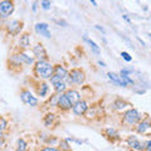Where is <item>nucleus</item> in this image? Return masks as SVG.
<instances>
[{
  "instance_id": "1",
  "label": "nucleus",
  "mask_w": 151,
  "mask_h": 151,
  "mask_svg": "<svg viewBox=\"0 0 151 151\" xmlns=\"http://www.w3.org/2000/svg\"><path fill=\"white\" fill-rule=\"evenodd\" d=\"M34 72L42 79H50L54 74V67L48 60H38L34 66Z\"/></svg>"
},
{
  "instance_id": "2",
  "label": "nucleus",
  "mask_w": 151,
  "mask_h": 151,
  "mask_svg": "<svg viewBox=\"0 0 151 151\" xmlns=\"http://www.w3.org/2000/svg\"><path fill=\"white\" fill-rule=\"evenodd\" d=\"M140 121H141V113L138 112L137 110H135V108L128 110L127 112L123 115V119H122V122L127 126L137 125Z\"/></svg>"
},
{
  "instance_id": "3",
  "label": "nucleus",
  "mask_w": 151,
  "mask_h": 151,
  "mask_svg": "<svg viewBox=\"0 0 151 151\" xmlns=\"http://www.w3.org/2000/svg\"><path fill=\"white\" fill-rule=\"evenodd\" d=\"M68 82L69 83H74V84H82L86 81V74L82 69L79 68H74L71 72H68Z\"/></svg>"
},
{
  "instance_id": "4",
  "label": "nucleus",
  "mask_w": 151,
  "mask_h": 151,
  "mask_svg": "<svg viewBox=\"0 0 151 151\" xmlns=\"http://www.w3.org/2000/svg\"><path fill=\"white\" fill-rule=\"evenodd\" d=\"M14 11V3L11 0H3L0 1V18L5 19V18L10 17Z\"/></svg>"
},
{
  "instance_id": "5",
  "label": "nucleus",
  "mask_w": 151,
  "mask_h": 151,
  "mask_svg": "<svg viewBox=\"0 0 151 151\" xmlns=\"http://www.w3.org/2000/svg\"><path fill=\"white\" fill-rule=\"evenodd\" d=\"M50 83L53 84L54 91H56L57 93H63L67 89V83L64 82V79H62V78L56 74H53V77L50 78Z\"/></svg>"
},
{
  "instance_id": "6",
  "label": "nucleus",
  "mask_w": 151,
  "mask_h": 151,
  "mask_svg": "<svg viewBox=\"0 0 151 151\" xmlns=\"http://www.w3.org/2000/svg\"><path fill=\"white\" fill-rule=\"evenodd\" d=\"M20 99H22L25 105L32 106V107H35V106L38 105V98H35L34 96L30 93V91H28V89H24L20 92Z\"/></svg>"
},
{
  "instance_id": "7",
  "label": "nucleus",
  "mask_w": 151,
  "mask_h": 151,
  "mask_svg": "<svg viewBox=\"0 0 151 151\" xmlns=\"http://www.w3.org/2000/svg\"><path fill=\"white\" fill-rule=\"evenodd\" d=\"M33 54L38 60H47L48 59V54L45 48L43 47V44H37L33 48Z\"/></svg>"
},
{
  "instance_id": "8",
  "label": "nucleus",
  "mask_w": 151,
  "mask_h": 151,
  "mask_svg": "<svg viewBox=\"0 0 151 151\" xmlns=\"http://www.w3.org/2000/svg\"><path fill=\"white\" fill-rule=\"evenodd\" d=\"M23 29V23L19 20H13L8 24V32L11 35H18Z\"/></svg>"
},
{
  "instance_id": "9",
  "label": "nucleus",
  "mask_w": 151,
  "mask_h": 151,
  "mask_svg": "<svg viewBox=\"0 0 151 151\" xmlns=\"http://www.w3.org/2000/svg\"><path fill=\"white\" fill-rule=\"evenodd\" d=\"M72 110H73V113L77 115V116H82L87 112V110H88V105H87L86 101H82L81 99L78 103H76L73 107H72Z\"/></svg>"
},
{
  "instance_id": "10",
  "label": "nucleus",
  "mask_w": 151,
  "mask_h": 151,
  "mask_svg": "<svg viewBox=\"0 0 151 151\" xmlns=\"http://www.w3.org/2000/svg\"><path fill=\"white\" fill-rule=\"evenodd\" d=\"M35 32L45 38L52 37V34H50V32H49V25H48L47 23H37L35 24Z\"/></svg>"
},
{
  "instance_id": "11",
  "label": "nucleus",
  "mask_w": 151,
  "mask_h": 151,
  "mask_svg": "<svg viewBox=\"0 0 151 151\" xmlns=\"http://www.w3.org/2000/svg\"><path fill=\"white\" fill-rule=\"evenodd\" d=\"M57 106L60 108V110H64V111H67V110H71L72 107H73V105L69 102V99L67 98V96L64 95V93H60V96H59V99H58V103H57Z\"/></svg>"
},
{
  "instance_id": "12",
  "label": "nucleus",
  "mask_w": 151,
  "mask_h": 151,
  "mask_svg": "<svg viewBox=\"0 0 151 151\" xmlns=\"http://www.w3.org/2000/svg\"><path fill=\"white\" fill-rule=\"evenodd\" d=\"M64 95L67 96V98L69 99V102H71L73 106L81 101V93L78 92V91H76V89H68Z\"/></svg>"
},
{
  "instance_id": "13",
  "label": "nucleus",
  "mask_w": 151,
  "mask_h": 151,
  "mask_svg": "<svg viewBox=\"0 0 151 151\" xmlns=\"http://www.w3.org/2000/svg\"><path fill=\"white\" fill-rule=\"evenodd\" d=\"M107 77H108V79H110L113 84H116V86L127 87V86L125 84V82L122 81V78H121L120 74H116V73H113V72H108V73H107Z\"/></svg>"
},
{
  "instance_id": "14",
  "label": "nucleus",
  "mask_w": 151,
  "mask_h": 151,
  "mask_svg": "<svg viewBox=\"0 0 151 151\" xmlns=\"http://www.w3.org/2000/svg\"><path fill=\"white\" fill-rule=\"evenodd\" d=\"M15 58L18 59L19 63H24V64H26V66H32L33 63H34V57L29 56V54H26V53H19Z\"/></svg>"
},
{
  "instance_id": "15",
  "label": "nucleus",
  "mask_w": 151,
  "mask_h": 151,
  "mask_svg": "<svg viewBox=\"0 0 151 151\" xmlns=\"http://www.w3.org/2000/svg\"><path fill=\"white\" fill-rule=\"evenodd\" d=\"M127 144L130 145L132 150H136V151H140V150H144V145L140 142L136 137H130L127 140Z\"/></svg>"
},
{
  "instance_id": "16",
  "label": "nucleus",
  "mask_w": 151,
  "mask_h": 151,
  "mask_svg": "<svg viewBox=\"0 0 151 151\" xmlns=\"http://www.w3.org/2000/svg\"><path fill=\"white\" fill-rule=\"evenodd\" d=\"M151 127V122L150 120H142L140 121V122L137 123V127H136V130H137L138 134H144L146 130H149Z\"/></svg>"
},
{
  "instance_id": "17",
  "label": "nucleus",
  "mask_w": 151,
  "mask_h": 151,
  "mask_svg": "<svg viewBox=\"0 0 151 151\" xmlns=\"http://www.w3.org/2000/svg\"><path fill=\"white\" fill-rule=\"evenodd\" d=\"M54 74L60 77L62 79H66L68 77V71L64 67H62V66H56L54 67Z\"/></svg>"
},
{
  "instance_id": "18",
  "label": "nucleus",
  "mask_w": 151,
  "mask_h": 151,
  "mask_svg": "<svg viewBox=\"0 0 151 151\" xmlns=\"http://www.w3.org/2000/svg\"><path fill=\"white\" fill-rule=\"evenodd\" d=\"M19 45L22 48H28L29 45H30V37H29V34H26V33H24V34L20 35V39H19Z\"/></svg>"
},
{
  "instance_id": "19",
  "label": "nucleus",
  "mask_w": 151,
  "mask_h": 151,
  "mask_svg": "<svg viewBox=\"0 0 151 151\" xmlns=\"http://www.w3.org/2000/svg\"><path fill=\"white\" fill-rule=\"evenodd\" d=\"M83 40L88 43V45L91 47V49H92L93 53H96V54H99V53H101V49H99V47L95 43V42L92 40V39H89L88 37H86V35H84V37H83Z\"/></svg>"
},
{
  "instance_id": "20",
  "label": "nucleus",
  "mask_w": 151,
  "mask_h": 151,
  "mask_svg": "<svg viewBox=\"0 0 151 151\" xmlns=\"http://www.w3.org/2000/svg\"><path fill=\"white\" fill-rule=\"evenodd\" d=\"M126 106H127V102L122 101V99H117V101L113 102V107L115 110H122V108H125Z\"/></svg>"
},
{
  "instance_id": "21",
  "label": "nucleus",
  "mask_w": 151,
  "mask_h": 151,
  "mask_svg": "<svg viewBox=\"0 0 151 151\" xmlns=\"http://www.w3.org/2000/svg\"><path fill=\"white\" fill-rule=\"evenodd\" d=\"M48 89H49V87H48L47 83H40V88H39V96L40 97H44L45 95L48 93Z\"/></svg>"
},
{
  "instance_id": "22",
  "label": "nucleus",
  "mask_w": 151,
  "mask_h": 151,
  "mask_svg": "<svg viewBox=\"0 0 151 151\" xmlns=\"http://www.w3.org/2000/svg\"><path fill=\"white\" fill-rule=\"evenodd\" d=\"M56 119V115H53V113H48L47 116H45V119H44V123H45V126H50L52 125V122H53V120Z\"/></svg>"
},
{
  "instance_id": "23",
  "label": "nucleus",
  "mask_w": 151,
  "mask_h": 151,
  "mask_svg": "<svg viewBox=\"0 0 151 151\" xmlns=\"http://www.w3.org/2000/svg\"><path fill=\"white\" fill-rule=\"evenodd\" d=\"M52 5V0H40V7L44 10H49Z\"/></svg>"
},
{
  "instance_id": "24",
  "label": "nucleus",
  "mask_w": 151,
  "mask_h": 151,
  "mask_svg": "<svg viewBox=\"0 0 151 151\" xmlns=\"http://www.w3.org/2000/svg\"><path fill=\"white\" fill-rule=\"evenodd\" d=\"M18 151H25L26 150V142L23 140V138H20L19 141H18V147H17Z\"/></svg>"
},
{
  "instance_id": "25",
  "label": "nucleus",
  "mask_w": 151,
  "mask_h": 151,
  "mask_svg": "<svg viewBox=\"0 0 151 151\" xmlns=\"http://www.w3.org/2000/svg\"><path fill=\"white\" fill-rule=\"evenodd\" d=\"M60 146H62V147H60V151H62V150H66V151H69V150H71V147L68 146L67 140H62V141H60Z\"/></svg>"
},
{
  "instance_id": "26",
  "label": "nucleus",
  "mask_w": 151,
  "mask_h": 151,
  "mask_svg": "<svg viewBox=\"0 0 151 151\" xmlns=\"http://www.w3.org/2000/svg\"><path fill=\"white\" fill-rule=\"evenodd\" d=\"M121 57H122V58L125 59L126 62H131V60H132V57L130 56L127 52H121Z\"/></svg>"
},
{
  "instance_id": "27",
  "label": "nucleus",
  "mask_w": 151,
  "mask_h": 151,
  "mask_svg": "<svg viewBox=\"0 0 151 151\" xmlns=\"http://www.w3.org/2000/svg\"><path fill=\"white\" fill-rule=\"evenodd\" d=\"M57 24H59V25H62V26H68V23L66 22V20H54Z\"/></svg>"
},
{
  "instance_id": "28",
  "label": "nucleus",
  "mask_w": 151,
  "mask_h": 151,
  "mask_svg": "<svg viewBox=\"0 0 151 151\" xmlns=\"http://www.w3.org/2000/svg\"><path fill=\"white\" fill-rule=\"evenodd\" d=\"M40 151H60V150H58V149H54V147H45V149L40 150Z\"/></svg>"
},
{
  "instance_id": "29",
  "label": "nucleus",
  "mask_w": 151,
  "mask_h": 151,
  "mask_svg": "<svg viewBox=\"0 0 151 151\" xmlns=\"http://www.w3.org/2000/svg\"><path fill=\"white\" fill-rule=\"evenodd\" d=\"M145 149H146L147 151H151V140L146 142V146H145Z\"/></svg>"
},
{
  "instance_id": "30",
  "label": "nucleus",
  "mask_w": 151,
  "mask_h": 151,
  "mask_svg": "<svg viewBox=\"0 0 151 151\" xmlns=\"http://www.w3.org/2000/svg\"><path fill=\"white\" fill-rule=\"evenodd\" d=\"M5 125H7L5 120H1V126H0V130H4L5 128Z\"/></svg>"
},
{
  "instance_id": "31",
  "label": "nucleus",
  "mask_w": 151,
  "mask_h": 151,
  "mask_svg": "<svg viewBox=\"0 0 151 151\" xmlns=\"http://www.w3.org/2000/svg\"><path fill=\"white\" fill-rule=\"evenodd\" d=\"M3 144H4V138H3V134L0 132V147L3 146Z\"/></svg>"
},
{
  "instance_id": "32",
  "label": "nucleus",
  "mask_w": 151,
  "mask_h": 151,
  "mask_svg": "<svg viewBox=\"0 0 151 151\" xmlns=\"http://www.w3.org/2000/svg\"><path fill=\"white\" fill-rule=\"evenodd\" d=\"M96 29H98L99 32H102V33H103V34H105V33H106V32H105V29L102 28V26H99V25H96Z\"/></svg>"
},
{
  "instance_id": "33",
  "label": "nucleus",
  "mask_w": 151,
  "mask_h": 151,
  "mask_svg": "<svg viewBox=\"0 0 151 151\" xmlns=\"http://www.w3.org/2000/svg\"><path fill=\"white\" fill-rule=\"evenodd\" d=\"M38 8V1H34V4H33V11H35Z\"/></svg>"
},
{
  "instance_id": "34",
  "label": "nucleus",
  "mask_w": 151,
  "mask_h": 151,
  "mask_svg": "<svg viewBox=\"0 0 151 151\" xmlns=\"http://www.w3.org/2000/svg\"><path fill=\"white\" fill-rule=\"evenodd\" d=\"M98 64L101 66V67H106V63H105V62H102V60H98Z\"/></svg>"
},
{
  "instance_id": "35",
  "label": "nucleus",
  "mask_w": 151,
  "mask_h": 151,
  "mask_svg": "<svg viewBox=\"0 0 151 151\" xmlns=\"http://www.w3.org/2000/svg\"><path fill=\"white\" fill-rule=\"evenodd\" d=\"M91 3H92V5L93 7H97V1H96V0H89Z\"/></svg>"
},
{
  "instance_id": "36",
  "label": "nucleus",
  "mask_w": 151,
  "mask_h": 151,
  "mask_svg": "<svg viewBox=\"0 0 151 151\" xmlns=\"http://www.w3.org/2000/svg\"><path fill=\"white\" fill-rule=\"evenodd\" d=\"M123 19H125V20H126V22H128V23H131V20H130V19H128V17H127V15H123Z\"/></svg>"
},
{
  "instance_id": "37",
  "label": "nucleus",
  "mask_w": 151,
  "mask_h": 151,
  "mask_svg": "<svg viewBox=\"0 0 151 151\" xmlns=\"http://www.w3.org/2000/svg\"><path fill=\"white\" fill-rule=\"evenodd\" d=\"M130 151H136V150H132V149H131V150H130Z\"/></svg>"
},
{
  "instance_id": "38",
  "label": "nucleus",
  "mask_w": 151,
  "mask_h": 151,
  "mask_svg": "<svg viewBox=\"0 0 151 151\" xmlns=\"http://www.w3.org/2000/svg\"><path fill=\"white\" fill-rule=\"evenodd\" d=\"M150 37H151V34H150Z\"/></svg>"
}]
</instances>
